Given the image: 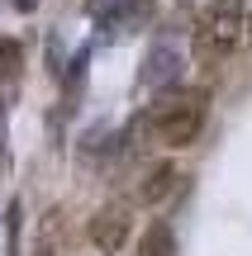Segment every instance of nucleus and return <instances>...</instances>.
<instances>
[{"instance_id": "obj_1", "label": "nucleus", "mask_w": 252, "mask_h": 256, "mask_svg": "<svg viewBox=\"0 0 252 256\" xmlns=\"http://www.w3.org/2000/svg\"><path fill=\"white\" fill-rule=\"evenodd\" d=\"M205 114H209V95L205 90H176L171 100H162L148 114V128L167 147H190L200 138V128H205Z\"/></svg>"}, {"instance_id": "obj_2", "label": "nucleus", "mask_w": 252, "mask_h": 256, "mask_svg": "<svg viewBox=\"0 0 252 256\" xmlns=\"http://www.w3.org/2000/svg\"><path fill=\"white\" fill-rule=\"evenodd\" d=\"M243 28H247L243 0H209L200 24H195V52L209 57V62H219V57H228L238 48Z\"/></svg>"}, {"instance_id": "obj_3", "label": "nucleus", "mask_w": 252, "mask_h": 256, "mask_svg": "<svg viewBox=\"0 0 252 256\" xmlns=\"http://www.w3.org/2000/svg\"><path fill=\"white\" fill-rule=\"evenodd\" d=\"M129 232H133V218H129V209H100L91 218V242H95V252H105V256H114L129 242Z\"/></svg>"}, {"instance_id": "obj_4", "label": "nucleus", "mask_w": 252, "mask_h": 256, "mask_svg": "<svg viewBox=\"0 0 252 256\" xmlns=\"http://www.w3.org/2000/svg\"><path fill=\"white\" fill-rule=\"evenodd\" d=\"M181 81V52L171 43H157L148 57H143V86L148 90H167V86Z\"/></svg>"}, {"instance_id": "obj_5", "label": "nucleus", "mask_w": 252, "mask_h": 256, "mask_svg": "<svg viewBox=\"0 0 252 256\" xmlns=\"http://www.w3.org/2000/svg\"><path fill=\"white\" fill-rule=\"evenodd\" d=\"M176 180H181V171H176L171 162L152 166V171L143 176V190H138V194H143V204H162V200H167L171 190H176Z\"/></svg>"}, {"instance_id": "obj_6", "label": "nucleus", "mask_w": 252, "mask_h": 256, "mask_svg": "<svg viewBox=\"0 0 252 256\" xmlns=\"http://www.w3.org/2000/svg\"><path fill=\"white\" fill-rule=\"evenodd\" d=\"M138 256H176V232H171V223H152L148 232L138 238Z\"/></svg>"}, {"instance_id": "obj_7", "label": "nucleus", "mask_w": 252, "mask_h": 256, "mask_svg": "<svg viewBox=\"0 0 252 256\" xmlns=\"http://www.w3.org/2000/svg\"><path fill=\"white\" fill-rule=\"evenodd\" d=\"M19 66H24V48L15 38H0V81H19Z\"/></svg>"}, {"instance_id": "obj_8", "label": "nucleus", "mask_w": 252, "mask_h": 256, "mask_svg": "<svg viewBox=\"0 0 252 256\" xmlns=\"http://www.w3.org/2000/svg\"><path fill=\"white\" fill-rule=\"evenodd\" d=\"M38 5V0H15V10H34Z\"/></svg>"}, {"instance_id": "obj_9", "label": "nucleus", "mask_w": 252, "mask_h": 256, "mask_svg": "<svg viewBox=\"0 0 252 256\" xmlns=\"http://www.w3.org/2000/svg\"><path fill=\"white\" fill-rule=\"evenodd\" d=\"M247 43H252V24H247Z\"/></svg>"}, {"instance_id": "obj_10", "label": "nucleus", "mask_w": 252, "mask_h": 256, "mask_svg": "<svg viewBox=\"0 0 252 256\" xmlns=\"http://www.w3.org/2000/svg\"><path fill=\"white\" fill-rule=\"evenodd\" d=\"M0 166H5V156H0Z\"/></svg>"}]
</instances>
